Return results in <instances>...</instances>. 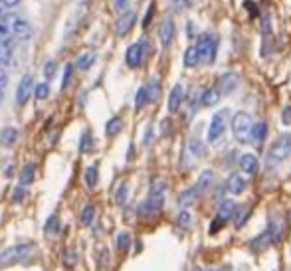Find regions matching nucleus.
I'll use <instances>...</instances> for the list:
<instances>
[{
  "mask_svg": "<svg viewBox=\"0 0 291 271\" xmlns=\"http://www.w3.org/2000/svg\"><path fill=\"white\" fill-rule=\"evenodd\" d=\"M18 2L20 0H0V4H4L8 10H10V8H14V6H18Z\"/></svg>",
  "mask_w": 291,
  "mask_h": 271,
  "instance_id": "nucleus-46",
  "label": "nucleus"
},
{
  "mask_svg": "<svg viewBox=\"0 0 291 271\" xmlns=\"http://www.w3.org/2000/svg\"><path fill=\"white\" fill-rule=\"evenodd\" d=\"M248 216H250V212H242V214H240V220H238V222H236L238 228H240V226H244V222L248 220Z\"/></svg>",
  "mask_w": 291,
  "mask_h": 271,
  "instance_id": "nucleus-48",
  "label": "nucleus"
},
{
  "mask_svg": "<svg viewBox=\"0 0 291 271\" xmlns=\"http://www.w3.org/2000/svg\"><path fill=\"white\" fill-rule=\"evenodd\" d=\"M198 50H196V46H190L186 52H184V57H182V64H184V68H196L198 66Z\"/></svg>",
  "mask_w": 291,
  "mask_h": 271,
  "instance_id": "nucleus-21",
  "label": "nucleus"
},
{
  "mask_svg": "<svg viewBox=\"0 0 291 271\" xmlns=\"http://www.w3.org/2000/svg\"><path fill=\"white\" fill-rule=\"evenodd\" d=\"M212 184H214V172H212V170H204L200 176H198L196 188H198V192H204V190H208Z\"/></svg>",
  "mask_w": 291,
  "mask_h": 271,
  "instance_id": "nucleus-24",
  "label": "nucleus"
},
{
  "mask_svg": "<svg viewBox=\"0 0 291 271\" xmlns=\"http://www.w3.org/2000/svg\"><path fill=\"white\" fill-rule=\"evenodd\" d=\"M121 129H123V119H121V117H113V119L107 121V125H105V135H107V137H115V135L121 133Z\"/></svg>",
  "mask_w": 291,
  "mask_h": 271,
  "instance_id": "nucleus-27",
  "label": "nucleus"
},
{
  "mask_svg": "<svg viewBox=\"0 0 291 271\" xmlns=\"http://www.w3.org/2000/svg\"><path fill=\"white\" fill-rule=\"evenodd\" d=\"M159 38H161V44L163 46H170L172 38H174V20L166 18L163 22V26L159 28Z\"/></svg>",
  "mask_w": 291,
  "mask_h": 271,
  "instance_id": "nucleus-14",
  "label": "nucleus"
},
{
  "mask_svg": "<svg viewBox=\"0 0 291 271\" xmlns=\"http://www.w3.org/2000/svg\"><path fill=\"white\" fill-rule=\"evenodd\" d=\"M220 99H222V91H220L218 85H214V87H210V89H204V93H202V105H204V107L216 105Z\"/></svg>",
  "mask_w": 291,
  "mask_h": 271,
  "instance_id": "nucleus-16",
  "label": "nucleus"
},
{
  "mask_svg": "<svg viewBox=\"0 0 291 271\" xmlns=\"http://www.w3.org/2000/svg\"><path fill=\"white\" fill-rule=\"evenodd\" d=\"M145 59V44L143 42H137L133 46L127 48V54H125V62H127L129 68H139Z\"/></svg>",
  "mask_w": 291,
  "mask_h": 271,
  "instance_id": "nucleus-8",
  "label": "nucleus"
},
{
  "mask_svg": "<svg viewBox=\"0 0 291 271\" xmlns=\"http://www.w3.org/2000/svg\"><path fill=\"white\" fill-rule=\"evenodd\" d=\"M50 95V85L48 83H38L34 85V97L36 99H46Z\"/></svg>",
  "mask_w": 291,
  "mask_h": 271,
  "instance_id": "nucleus-36",
  "label": "nucleus"
},
{
  "mask_svg": "<svg viewBox=\"0 0 291 271\" xmlns=\"http://www.w3.org/2000/svg\"><path fill=\"white\" fill-rule=\"evenodd\" d=\"M289 222H291V212H289Z\"/></svg>",
  "mask_w": 291,
  "mask_h": 271,
  "instance_id": "nucleus-51",
  "label": "nucleus"
},
{
  "mask_svg": "<svg viewBox=\"0 0 291 271\" xmlns=\"http://www.w3.org/2000/svg\"><path fill=\"white\" fill-rule=\"evenodd\" d=\"M34 77L30 73H26L18 83V89H16V105L18 107H24L28 103V99L34 95Z\"/></svg>",
  "mask_w": 291,
  "mask_h": 271,
  "instance_id": "nucleus-6",
  "label": "nucleus"
},
{
  "mask_svg": "<svg viewBox=\"0 0 291 271\" xmlns=\"http://www.w3.org/2000/svg\"><path fill=\"white\" fill-rule=\"evenodd\" d=\"M2 99H4V91H0V101H2Z\"/></svg>",
  "mask_w": 291,
  "mask_h": 271,
  "instance_id": "nucleus-50",
  "label": "nucleus"
},
{
  "mask_svg": "<svg viewBox=\"0 0 291 271\" xmlns=\"http://www.w3.org/2000/svg\"><path fill=\"white\" fill-rule=\"evenodd\" d=\"M196 50H198V59L210 66V64L214 62V57H216V50H218V40L212 36V34H202V36L198 38Z\"/></svg>",
  "mask_w": 291,
  "mask_h": 271,
  "instance_id": "nucleus-4",
  "label": "nucleus"
},
{
  "mask_svg": "<svg viewBox=\"0 0 291 271\" xmlns=\"http://www.w3.org/2000/svg\"><path fill=\"white\" fill-rule=\"evenodd\" d=\"M188 148H190V153H192L194 157H204V155H206V148H204V145H202L198 139H190Z\"/></svg>",
  "mask_w": 291,
  "mask_h": 271,
  "instance_id": "nucleus-34",
  "label": "nucleus"
},
{
  "mask_svg": "<svg viewBox=\"0 0 291 271\" xmlns=\"http://www.w3.org/2000/svg\"><path fill=\"white\" fill-rule=\"evenodd\" d=\"M291 157V135H283L277 141H273L268 150V161L270 163H281Z\"/></svg>",
  "mask_w": 291,
  "mask_h": 271,
  "instance_id": "nucleus-5",
  "label": "nucleus"
},
{
  "mask_svg": "<svg viewBox=\"0 0 291 271\" xmlns=\"http://www.w3.org/2000/svg\"><path fill=\"white\" fill-rule=\"evenodd\" d=\"M12 52H14V42L10 38L0 42V68L12 64Z\"/></svg>",
  "mask_w": 291,
  "mask_h": 271,
  "instance_id": "nucleus-13",
  "label": "nucleus"
},
{
  "mask_svg": "<svg viewBox=\"0 0 291 271\" xmlns=\"http://www.w3.org/2000/svg\"><path fill=\"white\" fill-rule=\"evenodd\" d=\"M8 36H10V30H8V26H6L4 22H0V42H2V40H6Z\"/></svg>",
  "mask_w": 291,
  "mask_h": 271,
  "instance_id": "nucleus-43",
  "label": "nucleus"
},
{
  "mask_svg": "<svg viewBox=\"0 0 291 271\" xmlns=\"http://www.w3.org/2000/svg\"><path fill=\"white\" fill-rule=\"evenodd\" d=\"M236 85H238V75H234V73H224L218 83L222 95H224V93H230L232 89H236Z\"/></svg>",
  "mask_w": 291,
  "mask_h": 271,
  "instance_id": "nucleus-19",
  "label": "nucleus"
},
{
  "mask_svg": "<svg viewBox=\"0 0 291 271\" xmlns=\"http://www.w3.org/2000/svg\"><path fill=\"white\" fill-rule=\"evenodd\" d=\"M182 99H184V89L181 83H177L168 93V113H177L182 105Z\"/></svg>",
  "mask_w": 291,
  "mask_h": 271,
  "instance_id": "nucleus-10",
  "label": "nucleus"
},
{
  "mask_svg": "<svg viewBox=\"0 0 291 271\" xmlns=\"http://www.w3.org/2000/svg\"><path fill=\"white\" fill-rule=\"evenodd\" d=\"M252 117L244 111H238L232 117V133L238 139V143H248L250 141V133H252Z\"/></svg>",
  "mask_w": 291,
  "mask_h": 271,
  "instance_id": "nucleus-3",
  "label": "nucleus"
},
{
  "mask_svg": "<svg viewBox=\"0 0 291 271\" xmlns=\"http://www.w3.org/2000/svg\"><path fill=\"white\" fill-rule=\"evenodd\" d=\"M179 226H181V228H186V230H188V228L192 226V220H190V214H188L186 210L179 214Z\"/></svg>",
  "mask_w": 291,
  "mask_h": 271,
  "instance_id": "nucleus-40",
  "label": "nucleus"
},
{
  "mask_svg": "<svg viewBox=\"0 0 291 271\" xmlns=\"http://www.w3.org/2000/svg\"><path fill=\"white\" fill-rule=\"evenodd\" d=\"M266 234L270 237V242L272 244H277L279 239H281V235H283V226L281 224H277V222H272L270 224V228L266 230Z\"/></svg>",
  "mask_w": 291,
  "mask_h": 271,
  "instance_id": "nucleus-28",
  "label": "nucleus"
},
{
  "mask_svg": "<svg viewBox=\"0 0 291 271\" xmlns=\"http://www.w3.org/2000/svg\"><path fill=\"white\" fill-rule=\"evenodd\" d=\"M147 105V89L145 87H139L137 95H135V107L143 109Z\"/></svg>",
  "mask_w": 291,
  "mask_h": 271,
  "instance_id": "nucleus-38",
  "label": "nucleus"
},
{
  "mask_svg": "<svg viewBox=\"0 0 291 271\" xmlns=\"http://www.w3.org/2000/svg\"><path fill=\"white\" fill-rule=\"evenodd\" d=\"M226 192H230L232 196H238V194H244L246 192V180L238 174H232L228 180H226Z\"/></svg>",
  "mask_w": 291,
  "mask_h": 271,
  "instance_id": "nucleus-15",
  "label": "nucleus"
},
{
  "mask_svg": "<svg viewBox=\"0 0 291 271\" xmlns=\"http://www.w3.org/2000/svg\"><path fill=\"white\" fill-rule=\"evenodd\" d=\"M234 212H236V204H234L232 200H224L218 208V218L222 222H226L228 218L234 216Z\"/></svg>",
  "mask_w": 291,
  "mask_h": 271,
  "instance_id": "nucleus-22",
  "label": "nucleus"
},
{
  "mask_svg": "<svg viewBox=\"0 0 291 271\" xmlns=\"http://www.w3.org/2000/svg\"><path fill=\"white\" fill-rule=\"evenodd\" d=\"M22 198H24V186H18L14 190V194H12V202H20Z\"/></svg>",
  "mask_w": 291,
  "mask_h": 271,
  "instance_id": "nucleus-44",
  "label": "nucleus"
},
{
  "mask_svg": "<svg viewBox=\"0 0 291 271\" xmlns=\"http://www.w3.org/2000/svg\"><path fill=\"white\" fill-rule=\"evenodd\" d=\"M198 188L196 186H192V188H188V190H184L181 196H179V204H181L182 208H188V206H192L196 200H198Z\"/></svg>",
  "mask_w": 291,
  "mask_h": 271,
  "instance_id": "nucleus-17",
  "label": "nucleus"
},
{
  "mask_svg": "<svg viewBox=\"0 0 291 271\" xmlns=\"http://www.w3.org/2000/svg\"><path fill=\"white\" fill-rule=\"evenodd\" d=\"M57 72V62L55 59H50V62H46V66H44V77L46 79H52Z\"/></svg>",
  "mask_w": 291,
  "mask_h": 271,
  "instance_id": "nucleus-37",
  "label": "nucleus"
},
{
  "mask_svg": "<svg viewBox=\"0 0 291 271\" xmlns=\"http://www.w3.org/2000/svg\"><path fill=\"white\" fill-rule=\"evenodd\" d=\"M93 64H95V54H91V52L77 55V62H75V66H77L79 72H88Z\"/></svg>",
  "mask_w": 291,
  "mask_h": 271,
  "instance_id": "nucleus-25",
  "label": "nucleus"
},
{
  "mask_svg": "<svg viewBox=\"0 0 291 271\" xmlns=\"http://www.w3.org/2000/svg\"><path fill=\"white\" fill-rule=\"evenodd\" d=\"M6 85H8V75H6V72L0 68V91H4Z\"/></svg>",
  "mask_w": 291,
  "mask_h": 271,
  "instance_id": "nucleus-45",
  "label": "nucleus"
},
{
  "mask_svg": "<svg viewBox=\"0 0 291 271\" xmlns=\"http://www.w3.org/2000/svg\"><path fill=\"white\" fill-rule=\"evenodd\" d=\"M16 139H18V129H14V127H4V129L0 131V143L4 146H12L16 143Z\"/></svg>",
  "mask_w": 291,
  "mask_h": 271,
  "instance_id": "nucleus-18",
  "label": "nucleus"
},
{
  "mask_svg": "<svg viewBox=\"0 0 291 271\" xmlns=\"http://www.w3.org/2000/svg\"><path fill=\"white\" fill-rule=\"evenodd\" d=\"M257 159H255V155L252 153H246V155H242V159H240V170L242 172H246L248 176H254L255 172H257Z\"/></svg>",
  "mask_w": 291,
  "mask_h": 271,
  "instance_id": "nucleus-12",
  "label": "nucleus"
},
{
  "mask_svg": "<svg viewBox=\"0 0 291 271\" xmlns=\"http://www.w3.org/2000/svg\"><path fill=\"white\" fill-rule=\"evenodd\" d=\"M281 121H283V125H291V105L283 109V113H281Z\"/></svg>",
  "mask_w": 291,
  "mask_h": 271,
  "instance_id": "nucleus-42",
  "label": "nucleus"
},
{
  "mask_svg": "<svg viewBox=\"0 0 291 271\" xmlns=\"http://www.w3.org/2000/svg\"><path fill=\"white\" fill-rule=\"evenodd\" d=\"M83 178H85V184H88V188H95L97 186V180H99V172H97V166L95 164H91L85 168V174H83Z\"/></svg>",
  "mask_w": 291,
  "mask_h": 271,
  "instance_id": "nucleus-29",
  "label": "nucleus"
},
{
  "mask_svg": "<svg viewBox=\"0 0 291 271\" xmlns=\"http://www.w3.org/2000/svg\"><path fill=\"white\" fill-rule=\"evenodd\" d=\"M46 234H52V235H55L57 232H60V220L55 216H50L48 218V222H46Z\"/></svg>",
  "mask_w": 291,
  "mask_h": 271,
  "instance_id": "nucleus-35",
  "label": "nucleus"
},
{
  "mask_svg": "<svg viewBox=\"0 0 291 271\" xmlns=\"http://www.w3.org/2000/svg\"><path fill=\"white\" fill-rule=\"evenodd\" d=\"M151 133H153V127L147 129V137H145V145H151Z\"/></svg>",
  "mask_w": 291,
  "mask_h": 271,
  "instance_id": "nucleus-49",
  "label": "nucleus"
},
{
  "mask_svg": "<svg viewBox=\"0 0 291 271\" xmlns=\"http://www.w3.org/2000/svg\"><path fill=\"white\" fill-rule=\"evenodd\" d=\"M153 12H155V4H151V6H149V10H147V18L143 20V26H147V24L151 22V16H153Z\"/></svg>",
  "mask_w": 291,
  "mask_h": 271,
  "instance_id": "nucleus-47",
  "label": "nucleus"
},
{
  "mask_svg": "<svg viewBox=\"0 0 291 271\" xmlns=\"http://www.w3.org/2000/svg\"><path fill=\"white\" fill-rule=\"evenodd\" d=\"M34 178H36V166H34V164H26L18 174L20 184H22V186H28V184L34 182Z\"/></svg>",
  "mask_w": 291,
  "mask_h": 271,
  "instance_id": "nucleus-20",
  "label": "nucleus"
},
{
  "mask_svg": "<svg viewBox=\"0 0 291 271\" xmlns=\"http://www.w3.org/2000/svg\"><path fill=\"white\" fill-rule=\"evenodd\" d=\"M268 135V123H255V125H252V133H250V141H254L255 145L257 143H261V139Z\"/></svg>",
  "mask_w": 291,
  "mask_h": 271,
  "instance_id": "nucleus-23",
  "label": "nucleus"
},
{
  "mask_svg": "<svg viewBox=\"0 0 291 271\" xmlns=\"http://www.w3.org/2000/svg\"><path fill=\"white\" fill-rule=\"evenodd\" d=\"M127 194H129L127 184L121 182V184L117 186V190H115V202H117V206H123V204L127 202Z\"/></svg>",
  "mask_w": 291,
  "mask_h": 271,
  "instance_id": "nucleus-31",
  "label": "nucleus"
},
{
  "mask_svg": "<svg viewBox=\"0 0 291 271\" xmlns=\"http://www.w3.org/2000/svg\"><path fill=\"white\" fill-rule=\"evenodd\" d=\"M145 89H147V103H155L159 99V91H161L159 79H151V83L145 85Z\"/></svg>",
  "mask_w": 291,
  "mask_h": 271,
  "instance_id": "nucleus-26",
  "label": "nucleus"
},
{
  "mask_svg": "<svg viewBox=\"0 0 291 271\" xmlns=\"http://www.w3.org/2000/svg\"><path fill=\"white\" fill-rule=\"evenodd\" d=\"M135 20H137V14H135L133 10H127L125 14H121V18L115 22V32H117V36H125L129 30L133 28Z\"/></svg>",
  "mask_w": 291,
  "mask_h": 271,
  "instance_id": "nucleus-9",
  "label": "nucleus"
},
{
  "mask_svg": "<svg viewBox=\"0 0 291 271\" xmlns=\"http://www.w3.org/2000/svg\"><path fill=\"white\" fill-rule=\"evenodd\" d=\"M228 123H230V111L228 109L216 111L212 121H210V127H208V143H212V145L218 143L228 129Z\"/></svg>",
  "mask_w": 291,
  "mask_h": 271,
  "instance_id": "nucleus-2",
  "label": "nucleus"
},
{
  "mask_svg": "<svg viewBox=\"0 0 291 271\" xmlns=\"http://www.w3.org/2000/svg\"><path fill=\"white\" fill-rule=\"evenodd\" d=\"M111 4L115 8V12H119V14H125L129 10V0H111Z\"/></svg>",
  "mask_w": 291,
  "mask_h": 271,
  "instance_id": "nucleus-39",
  "label": "nucleus"
},
{
  "mask_svg": "<svg viewBox=\"0 0 291 271\" xmlns=\"http://www.w3.org/2000/svg\"><path fill=\"white\" fill-rule=\"evenodd\" d=\"M91 146H93V135H91V131H85L81 135V141H79V150L81 153H90Z\"/></svg>",
  "mask_w": 291,
  "mask_h": 271,
  "instance_id": "nucleus-32",
  "label": "nucleus"
},
{
  "mask_svg": "<svg viewBox=\"0 0 291 271\" xmlns=\"http://www.w3.org/2000/svg\"><path fill=\"white\" fill-rule=\"evenodd\" d=\"M6 26H8V30L18 38V40H28V38L32 36V26H30V22H26L24 18H18V16H8Z\"/></svg>",
  "mask_w": 291,
  "mask_h": 271,
  "instance_id": "nucleus-7",
  "label": "nucleus"
},
{
  "mask_svg": "<svg viewBox=\"0 0 291 271\" xmlns=\"http://www.w3.org/2000/svg\"><path fill=\"white\" fill-rule=\"evenodd\" d=\"M164 192H166V186L163 180H155L151 184V190H149V198L147 202L141 206V212L145 214H155L163 208L164 204Z\"/></svg>",
  "mask_w": 291,
  "mask_h": 271,
  "instance_id": "nucleus-1",
  "label": "nucleus"
},
{
  "mask_svg": "<svg viewBox=\"0 0 291 271\" xmlns=\"http://www.w3.org/2000/svg\"><path fill=\"white\" fill-rule=\"evenodd\" d=\"M129 248H131V235L127 232H121L117 235V250L119 252H127Z\"/></svg>",
  "mask_w": 291,
  "mask_h": 271,
  "instance_id": "nucleus-33",
  "label": "nucleus"
},
{
  "mask_svg": "<svg viewBox=\"0 0 291 271\" xmlns=\"http://www.w3.org/2000/svg\"><path fill=\"white\" fill-rule=\"evenodd\" d=\"M72 73H73V66H66V72H64V79H62V89H66L72 81Z\"/></svg>",
  "mask_w": 291,
  "mask_h": 271,
  "instance_id": "nucleus-41",
  "label": "nucleus"
},
{
  "mask_svg": "<svg viewBox=\"0 0 291 271\" xmlns=\"http://www.w3.org/2000/svg\"><path fill=\"white\" fill-rule=\"evenodd\" d=\"M28 252H30V246L10 248V250H6V253L0 255V263H12V261H16V259H22Z\"/></svg>",
  "mask_w": 291,
  "mask_h": 271,
  "instance_id": "nucleus-11",
  "label": "nucleus"
},
{
  "mask_svg": "<svg viewBox=\"0 0 291 271\" xmlns=\"http://www.w3.org/2000/svg\"><path fill=\"white\" fill-rule=\"evenodd\" d=\"M93 220H95V208L91 204H85L83 210H81V214H79V224L81 226H91Z\"/></svg>",
  "mask_w": 291,
  "mask_h": 271,
  "instance_id": "nucleus-30",
  "label": "nucleus"
}]
</instances>
